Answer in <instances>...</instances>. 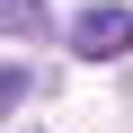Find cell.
I'll list each match as a JSON object with an SVG mask.
<instances>
[{
  "mask_svg": "<svg viewBox=\"0 0 133 133\" xmlns=\"http://www.w3.org/2000/svg\"><path fill=\"white\" fill-rule=\"evenodd\" d=\"M71 53L80 62H124L133 53V9L124 0H89V9L71 18Z\"/></svg>",
  "mask_w": 133,
  "mask_h": 133,
  "instance_id": "6da1fadb",
  "label": "cell"
},
{
  "mask_svg": "<svg viewBox=\"0 0 133 133\" xmlns=\"http://www.w3.org/2000/svg\"><path fill=\"white\" fill-rule=\"evenodd\" d=\"M0 36H44V0H0Z\"/></svg>",
  "mask_w": 133,
  "mask_h": 133,
  "instance_id": "7a4b0ae2",
  "label": "cell"
},
{
  "mask_svg": "<svg viewBox=\"0 0 133 133\" xmlns=\"http://www.w3.org/2000/svg\"><path fill=\"white\" fill-rule=\"evenodd\" d=\"M18 98H27V62H0V124H9Z\"/></svg>",
  "mask_w": 133,
  "mask_h": 133,
  "instance_id": "3957f363",
  "label": "cell"
}]
</instances>
